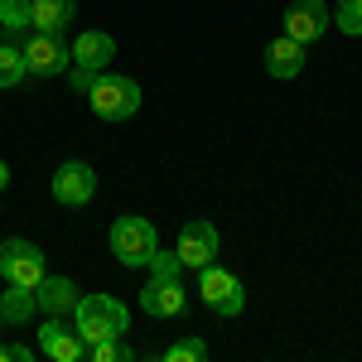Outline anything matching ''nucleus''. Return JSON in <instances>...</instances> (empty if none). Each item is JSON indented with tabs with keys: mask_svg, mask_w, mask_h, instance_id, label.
Here are the masks:
<instances>
[{
	"mask_svg": "<svg viewBox=\"0 0 362 362\" xmlns=\"http://www.w3.org/2000/svg\"><path fill=\"white\" fill-rule=\"evenodd\" d=\"M73 329L83 343H102V338H121L131 329V314L116 295H83L73 309Z\"/></svg>",
	"mask_w": 362,
	"mask_h": 362,
	"instance_id": "obj_1",
	"label": "nucleus"
},
{
	"mask_svg": "<svg viewBox=\"0 0 362 362\" xmlns=\"http://www.w3.org/2000/svg\"><path fill=\"white\" fill-rule=\"evenodd\" d=\"M112 251H116L121 266L140 271V266H150V256L160 251V232H155L150 218L126 213V218H116V223H112Z\"/></svg>",
	"mask_w": 362,
	"mask_h": 362,
	"instance_id": "obj_2",
	"label": "nucleus"
},
{
	"mask_svg": "<svg viewBox=\"0 0 362 362\" xmlns=\"http://www.w3.org/2000/svg\"><path fill=\"white\" fill-rule=\"evenodd\" d=\"M87 102H92V112L102 121H126V116L140 112V83L136 78H121V73H97Z\"/></svg>",
	"mask_w": 362,
	"mask_h": 362,
	"instance_id": "obj_3",
	"label": "nucleus"
},
{
	"mask_svg": "<svg viewBox=\"0 0 362 362\" xmlns=\"http://www.w3.org/2000/svg\"><path fill=\"white\" fill-rule=\"evenodd\" d=\"M198 295H203V305L213 309L218 319H237L242 309H247V290H242V280L232 276V271H218V266H203L198 271Z\"/></svg>",
	"mask_w": 362,
	"mask_h": 362,
	"instance_id": "obj_4",
	"label": "nucleus"
},
{
	"mask_svg": "<svg viewBox=\"0 0 362 362\" xmlns=\"http://www.w3.org/2000/svg\"><path fill=\"white\" fill-rule=\"evenodd\" d=\"M0 276L10 285H39L44 280V251L34 242H25V237H10L0 247Z\"/></svg>",
	"mask_w": 362,
	"mask_h": 362,
	"instance_id": "obj_5",
	"label": "nucleus"
},
{
	"mask_svg": "<svg viewBox=\"0 0 362 362\" xmlns=\"http://www.w3.org/2000/svg\"><path fill=\"white\" fill-rule=\"evenodd\" d=\"M73 63V44H63V34H34L25 44V68L34 78H58Z\"/></svg>",
	"mask_w": 362,
	"mask_h": 362,
	"instance_id": "obj_6",
	"label": "nucleus"
},
{
	"mask_svg": "<svg viewBox=\"0 0 362 362\" xmlns=\"http://www.w3.org/2000/svg\"><path fill=\"white\" fill-rule=\"evenodd\" d=\"M92 194H97V174H92V165L68 160V165L54 169V198L63 203V208H87Z\"/></svg>",
	"mask_w": 362,
	"mask_h": 362,
	"instance_id": "obj_7",
	"label": "nucleus"
},
{
	"mask_svg": "<svg viewBox=\"0 0 362 362\" xmlns=\"http://www.w3.org/2000/svg\"><path fill=\"white\" fill-rule=\"evenodd\" d=\"M174 256L184 261V271H203V266H213V256H218V227L213 223H189L184 232H179V247H174Z\"/></svg>",
	"mask_w": 362,
	"mask_h": 362,
	"instance_id": "obj_8",
	"label": "nucleus"
},
{
	"mask_svg": "<svg viewBox=\"0 0 362 362\" xmlns=\"http://www.w3.org/2000/svg\"><path fill=\"white\" fill-rule=\"evenodd\" d=\"M329 20H334V15H329L324 0H295V5L285 10V34H290L295 44H305V49H309V44L329 29Z\"/></svg>",
	"mask_w": 362,
	"mask_h": 362,
	"instance_id": "obj_9",
	"label": "nucleus"
},
{
	"mask_svg": "<svg viewBox=\"0 0 362 362\" xmlns=\"http://www.w3.org/2000/svg\"><path fill=\"white\" fill-rule=\"evenodd\" d=\"M34 300H39V309H44L49 319H68L83 295H78V285L68 276H49V271H44V280L34 285Z\"/></svg>",
	"mask_w": 362,
	"mask_h": 362,
	"instance_id": "obj_10",
	"label": "nucleus"
},
{
	"mask_svg": "<svg viewBox=\"0 0 362 362\" xmlns=\"http://www.w3.org/2000/svg\"><path fill=\"white\" fill-rule=\"evenodd\" d=\"M184 305H189V295H184L179 280H150L140 290V309L150 319H174V314H184Z\"/></svg>",
	"mask_w": 362,
	"mask_h": 362,
	"instance_id": "obj_11",
	"label": "nucleus"
},
{
	"mask_svg": "<svg viewBox=\"0 0 362 362\" xmlns=\"http://www.w3.org/2000/svg\"><path fill=\"white\" fill-rule=\"evenodd\" d=\"M112 58H116V39L107 34V29H87V34H78V44H73V63H78V68L102 73Z\"/></svg>",
	"mask_w": 362,
	"mask_h": 362,
	"instance_id": "obj_12",
	"label": "nucleus"
},
{
	"mask_svg": "<svg viewBox=\"0 0 362 362\" xmlns=\"http://www.w3.org/2000/svg\"><path fill=\"white\" fill-rule=\"evenodd\" d=\"M300 68H305V44H295L290 34L271 39V49H266V73L280 78V83H290V78H300Z\"/></svg>",
	"mask_w": 362,
	"mask_h": 362,
	"instance_id": "obj_13",
	"label": "nucleus"
},
{
	"mask_svg": "<svg viewBox=\"0 0 362 362\" xmlns=\"http://www.w3.org/2000/svg\"><path fill=\"white\" fill-rule=\"evenodd\" d=\"M39 348H44L54 362H78L87 353V343L78 338V329H68V324H58V319L39 329Z\"/></svg>",
	"mask_w": 362,
	"mask_h": 362,
	"instance_id": "obj_14",
	"label": "nucleus"
},
{
	"mask_svg": "<svg viewBox=\"0 0 362 362\" xmlns=\"http://www.w3.org/2000/svg\"><path fill=\"white\" fill-rule=\"evenodd\" d=\"M78 15V0H34V34H63Z\"/></svg>",
	"mask_w": 362,
	"mask_h": 362,
	"instance_id": "obj_15",
	"label": "nucleus"
},
{
	"mask_svg": "<svg viewBox=\"0 0 362 362\" xmlns=\"http://www.w3.org/2000/svg\"><path fill=\"white\" fill-rule=\"evenodd\" d=\"M39 314V300H34V285H10L0 295V319L5 324H29Z\"/></svg>",
	"mask_w": 362,
	"mask_h": 362,
	"instance_id": "obj_16",
	"label": "nucleus"
},
{
	"mask_svg": "<svg viewBox=\"0 0 362 362\" xmlns=\"http://www.w3.org/2000/svg\"><path fill=\"white\" fill-rule=\"evenodd\" d=\"M25 49H15V44H0V92H10V87L25 83Z\"/></svg>",
	"mask_w": 362,
	"mask_h": 362,
	"instance_id": "obj_17",
	"label": "nucleus"
},
{
	"mask_svg": "<svg viewBox=\"0 0 362 362\" xmlns=\"http://www.w3.org/2000/svg\"><path fill=\"white\" fill-rule=\"evenodd\" d=\"M0 29H34V0H0Z\"/></svg>",
	"mask_w": 362,
	"mask_h": 362,
	"instance_id": "obj_18",
	"label": "nucleus"
},
{
	"mask_svg": "<svg viewBox=\"0 0 362 362\" xmlns=\"http://www.w3.org/2000/svg\"><path fill=\"white\" fill-rule=\"evenodd\" d=\"M208 358V343L203 338H179L165 348V362H203Z\"/></svg>",
	"mask_w": 362,
	"mask_h": 362,
	"instance_id": "obj_19",
	"label": "nucleus"
},
{
	"mask_svg": "<svg viewBox=\"0 0 362 362\" xmlns=\"http://www.w3.org/2000/svg\"><path fill=\"white\" fill-rule=\"evenodd\" d=\"M179 271H184V261H179V256H174V251H155V256H150V280H179Z\"/></svg>",
	"mask_w": 362,
	"mask_h": 362,
	"instance_id": "obj_20",
	"label": "nucleus"
},
{
	"mask_svg": "<svg viewBox=\"0 0 362 362\" xmlns=\"http://www.w3.org/2000/svg\"><path fill=\"white\" fill-rule=\"evenodd\" d=\"M334 25L343 29V34H362V0H338Z\"/></svg>",
	"mask_w": 362,
	"mask_h": 362,
	"instance_id": "obj_21",
	"label": "nucleus"
},
{
	"mask_svg": "<svg viewBox=\"0 0 362 362\" xmlns=\"http://www.w3.org/2000/svg\"><path fill=\"white\" fill-rule=\"evenodd\" d=\"M92 83H97L92 68H73V92H92Z\"/></svg>",
	"mask_w": 362,
	"mask_h": 362,
	"instance_id": "obj_22",
	"label": "nucleus"
},
{
	"mask_svg": "<svg viewBox=\"0 0 362 362\" xmlns=\"http://www.w3.org/2000/svg\"><path fill=\"white\" fill-rule=\"evenodd\" d=\"M10 358H15V362H29V358H34V353H29L25 343H10Z\"/></svg>",
	"mask_w": 362,
	"mask_h": 362,
	"instance_id": "obj_23",
	"label": "nucleus"
},
{
	"mask_svg": "<svg viewBox=\"0 0 362 362\" xmlns=\"http://www.w3.org/2000/svg\"><path fill=\"white\" fill-rule=\"evenodd\" d=\"M5 184H10V165L0 160V194H5Z\"/></svg>",
	"mask_w": 362,
	"mask_h": 362,
	"instance_id": "obj_24",
	"label": "nucleus"
},
{
	"mask_svg": "<svg viewBox=\"0 0 362 362\" xmlns=\"http://www.w3.org/2000/svg\"><path fill=\"white\" fill-rule=\"evenodd\" d=\"M0 324H5V319H0Z\"/></svg>",
	"mask_w": 362,
	"mask_h": 362,
	"instance_id": "obj_25",
	"label": "nucleus"
}]
</instances>
